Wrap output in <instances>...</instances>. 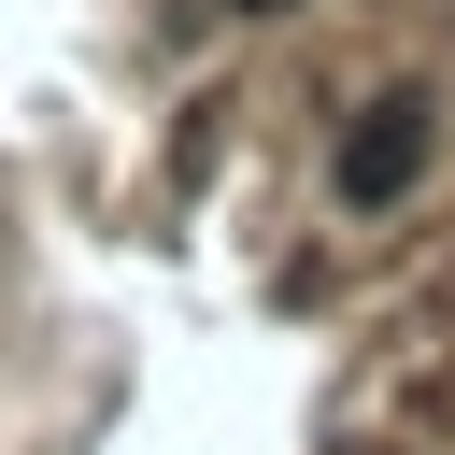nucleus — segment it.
Masks as SVG:
<instances>
[{
  "label": "nucleus",
  "mask_w": 455,
  "mask_h": 455,
  "mask_svg": "<svg viewBox=\"0 0 455 455\" xmlns=\"http://www.w3.org/2000/svg\"><path fill=\"white\" fill-rule=\"evenodd\" d=\"M427 156H441V100H427V85H384V100H355L327 185H341V213H398V199L427 185Z\"/></svg>",
  "instance_id": "f257e3e1"
},
{
  "label": "nucleus",
  "mask_w": 455,
  "mask_h": 455,
  "mask_svg": "<svg viewBox=\"0 0 455 455\" xmlns=\"http://www.w3.org/2000/svg\"><path fill=\"white\" fill-rule=\"evenodd\" d=\"M213 14H313V0H213Z\"/></svg>",
  "instance_id": "f03ea898"
}]
</instances>
